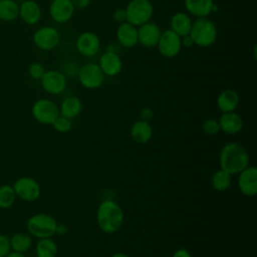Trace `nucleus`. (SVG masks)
<instances>
[{
  "label": "nucleus",
  "instance_id": "obj_32",
  "mask_svg": "<svg viewBox=\"0 0 257 257\" xmlns=\"http://www.w3.org/2000/svg\"><path fill=\"white\" fill-rule=\"evenodd\" d=\"M45 72L44 66L39 62H33L28 67V73L29 75L34 79H41Z\"/></svg>",
  "mask_w": 257,
  "mask_h": 257
},
{
  "label": "nucleus",
  "instance_id": "obj_9",
  "mask_svg": "<svg viewBox=\"0 0 257 257\" xmlns=\"http://www.w3.org/2000/svg\"><path fill=\"white\" fill-rule=\"evenodd\" d=\"M157 46L164 57L173 58L177 56L182 49V37L173 30L168 29L162 32Z\"/></svg>",
  "mask_w": 257,
  "mask_h": 257
},
{
  "label": "nucleus",
  "instance_id": "obj_31",
  "mask_svg": "<svg viewBox=\"0 0 257 257\" xmlns=\"http://www.w3.org/2000/svg\"><path fill=\"white\" fill-rule=\"evenodd\" d=\"M202 131L207 136H214L220 132L219 121L216 118H207L202 123Z\"/></svg>",
  "mask_w": 257,
  "mask_h": 257
},
{
  "label": "nucleus",
  "instance_id": "obj_2",
  "mask_svg": "<svg viewBox=\"0 0 257 257\" xmlns=\"http://www.w3.org/2000/svg\"><path fill=\"white\" fill-rule=\"evenodd\" d=\"M249 162L248 152L238 143H228L220 152V169L228 172L232 176L238 175L242 170L248 167Z\"/></svg>",
  "mask_w": 257,
  "mask_h": 257
},
{
  "label": "nucleus",
  "instance_id": "obj_27",
  "mask_svg": "<svg viewBox=\"0 0 257 257\" xmlns=\"http://www.w3.org/2000/svg\"><path fill=\"white\" fill-rule=\"evenodd\" d=\"M19 17V4L13 0H0V20L10 22Z\"/></svg>",
  "mask_w": 257,
  "mask_h": 257
},
{
  "label": "nucleus",
  "instance_id": "obj_26",
  "mask_svg": "<svg viewBox=\"0 0 257 257\" xmlns=\"http://www.w3.org/2000/svg\"><path fill=\"white\" fill-rule=\"evenodd\" d=\"M11 251L26 253L32 247V239L29 234L26 233H16L11 238H9Z\"/></svg>",
  "mask_w": 257,
  "mask_h": 257
},
{
  "label": "nucleus",
  "instance_id": "obj_38",
  "mask_svg": "<svg viewBox=\"0 0 257 257\" xmlns=\"http://www.w3.org/2000/svg\"><path fill=\"white\" fill-rule=\"evenodd\" d=\"M193 44H194V42H193L192 38L190 37V35H186V36L182 37V46L190 48L191 46H193Z\"/></svg>",
  "mask_w": 257,
  "mask_h": 257
},
{
  "label": "nucleus",
  "instance_id": "obj_11",
  "mask_svg": "<svg viewBox=\"0 0 257 257\" xmlns=\"http://www.w3.org/2000/svg\"><path fill=\"white\" fill-rule=\"evenodd\" d=\"M42 88L49 94H60L64 91L67 85L66 76L59 70L45 71L40 79Z\"/></svg>",
  "mask_w": 257,
  "mask_h": 257
},
{
  "label": "nucleus",
  "instance_id": "obj_22",
  "mask_svg": "<svg viewBox=\"0 0 257 257\" xmlns=\"http://www.w3.org/2000/svg\"><path fill=\"white\" fill-rule=\"evenodd\" d=\"M192 23L193 21L189 14L185 12H177L171 18V30L177 33L180 37H184L186 35H189Z\"/></svg>",
  "mask_w": 257,
  "mask_h": 257
},
{
  "label": "nucleus",
  "instance_id": "obj_14",
  "mask_svg": "<svg viewBox=\"0 0 257 257\" xmlns=\"http://www.w3.org/2000/svg\"><path fill=\"white\" fill-rule=\"evenodd\" d=\"M74 6L70 0H52L49 5V14L56 23L68 22L74 14Z\"/></svg>",
  "mask_w": 257,
  "mask_h": 257
},
{
  "label": "nucleus",
  "instance_id": "obj_29",
  "mask_svg": "<svg viewBox=\"0 0 257 257\" xmlns=\"http://www.w3.org/2000/svg\"><path fill=\"white\" fill-rule=\"evenodd\" d=\"M16 194L13 186L5 184L0 186V208L9 209L13 206L16 200Z\"/></svg>",
  "mask_w": 257,
  "mask_h": 257
},
{
  "label": "nucleus",
  "instance_id": "obj_3",
  "mask_svg": "<svg viewBox=\"0 0 257 257\" xmlns=\"http://www.w3.org/2000/svg\"><path fill=\"white\" fill-rule=\"evenodd\" d=\"M194 44L200 47H209L217 39V27L215 23L208 17L197 18L192 23L189 33Z\"/></svg>",
  "mask_w": 257,
  "mask_h": 257
},
{
  "label": "nucleus",
  "instance_id": "obj_20",
  "mask_svg": "<svg viewBox=\"0 0 257 257\" xmlns=\"http://www.w3.org/2000/svg\"><path fill=\"white\" fill-rule=\"evenodd\" d=\"M19 17L28 25H34L41 18V8L33 0H26L19 5Z\"/></svg>",
  "mask_w": 257,
  "mask_h": 257
},
{
  "label": "nucleus",
  "instance_id": "obj_39",
  "mask_svg": "<svg viewBox=\"0 0 257 257\" xmlns=\"http://www.w3.org/2000/svg\"><path fill=\"white\" fill-rule=\"evenodd\" d=\"M66 233H67V227L64 224H57L56 225V232H55V234L64 235Z\"/></svg>",
  "mask_w": 257,
  "mask_h": 257
},
{
  "label": "nucleus",
  "instance_id": "obj_35",
  "mask_svg": "<svg viewBox=\"0 0 257 257\" xmlns=\"http://www.w3.org/2000/svg\"><path fill=\"white\" fill-rule=\"evenodd\" d=\"M74 6L75 9H85L89 6L91 0H70Z\"/></svg>",
  "mask_w": 257,
  "mask_h": 257
},
{
  "label": "nucleus",
  "instance_id": "obj_40",
  "mask_svg": "<svg viewBox=\"0 0 257 257\" xmlns=\"http://www.w3.org/2000/svg\"><path fill=\"white\" fill-rule=\"evenodd\" d=\"M5 257H26L25 253H20V252H15V251H10Z\"/></svg>",
  "mask_w": 257,
  "mask_h": 257
},
{
  "label": "nucleus",
  "instance_id": "obj_21",
  "mask_svg": "<svg viewBox=\"0 0 257 257\" xmlns=\"http://www.w3.org/2000/svg\"><path fill=\"white\" fill-rule=\"evenodd\" d=\"M131 137L138 144H147L153 138V127L151 123L144 119L135 121L131 126Z\"/></svg>",
  "mask_w": 257,
  "mask_h": 257
},
{
  "label": "nucleus",
  "instance_id": "obj_42",
  "mask_svg": "<svg viewBox=\"0 0 257 257\" xmlns=\"http://www.w3.org/2000/svg\"><path fill=\"white\" fill-rule=\"evenodd\" d=\"M13 1H15V2H20V3H22V2H24V1H26V0H13Z\"/></svg>",
  "mask_w": 257,
  "mask_h": 257
},
{
  "label": "nucleus",
  "instance_id": "obj_17",
  "mask_svg": "<svg viewBox=\"0 0 257 257\" xmlns=\"http://www.w3.org/2000/svg\"><path fill=\"white\" fill-rule=\"evenodd\" d=\"M218 121L220 131L227 135H237L243 128V119L235 111L223 112Z\"/></svg>",
  "mask_w": 257,
  "mask_h": 257
},
{
  "label": "nucleus",
  "instance_id": "obj_37",
  "mask_svg": "<svg viewBox=\"0 0 257 257\" xmlns=\"http://www.w3.org/2000/svg\"><path fill=\"white\" fill-rule=\"evenodd\" d=\"M172 257H192V254L185 248H180L176 250Z\"/></svg>",
  "mask_w": 257,
  "mask_h": 257
},
{
  "label": "nucleus",
  "instance_id": "obj_41",
  "mask_svg": "<svg viewBox=\"0 0 257 257\" xmlns=\"http://www.w3.org/2000/svg\"><path fill=\"white\" fill-rule=\"evenodd\" d=\"M110 257H130L128 255L124 254V253H120V252H116L114 254H112Z\"/></svg>",
  "mask_w": 257,
  "mask_h": 257
},
{
  "label": "nucleus",
  "instance_id": "obj_30",
  "mask_svg": "<svg viewBox=\"0 0 257 257\" xmlns=\"http://www.w3.org/2000/svg\"><path fill=\"white\" fill-rule=\"evenodd\" d=\"M52 126L58 133H61V134L68 133L71 130V127H72L71 119L59 114V116L53 121Z\"/></svg>",
  "mask_w": 257,
  "mask_h": 257
},
{
  "label": "nucleus",
  "instance_id": "obj_5",
  "mask_svg": "<svg viewBox=\"0 0 257 257\" xmlns=\"http://www.w3.org/2000/svg\"><path fill=\"white\" fill-rule=\"evenodd\" d=\"M124 10L126 22L136 27L149 22L154 14V7L150 0H131Z\"/></svg>",
  "mask_w": 257,
  "mask_h": 257
},
{
  "label": "nucleus",
  "instance_id": "obj_7",
  "mask_svg": "<svg viewBox=\"0 0 257 257\" xmlns=\"http://www.w3.org/2000/svg\"><path fill=\"white\" fill-rule=\"evenodd\" d=\"M34 119L43 124H52L59 116V106L49 98L37 99L31 108Z\"/></svg>",
  "mask_w": 257,
  "mask_h": 257
},
{
  "label": "nucleus",
  "instance_id": "obj_28",
  "mask_svg": "<svg viewBox=\"0 0 257 257\" xmlns=\"http://www.w3.org/2000/svg\"><path fill=\"white\" fill-rule=\"evenodd\" d=\"M232 184V175L220 169L212 176V186L218 192H224L230 188Z\"/></svg>",
  "mask_w": 257,
  "mask_h": 257
},
{
  "label": "nucleus",
  "instance_id": "obj_18",
  "mask_svg": "<svg viewBox=\"0 0 257 257\" xmlns=\"http://www.w3.org/2000/svg\"><path fill=\"white\" fill-rule=\"evenodd\" d=\"M115 34L118 43L123 47L131 48L139 42L138 28L126 21L119 23Z\"/></svg>",
  "mask_w": 257,
  "mask_h": 257
},
{
  "label": "nucleus",
  "instance_id": "obj_36",
  "mask_svg": "<svg viewBox=\"0 0 257 257\" xmlns=\"http://www.w3.org/2000/svg\"><path fill=\"white\" fill-rule=\"evenodd\" d=\"M153 114H154V112H153V110H152L150 107H145V108H143L142 111H141L142 119L147 120V121H149V119L152 118Z\"/></svg>",
  "mask_w": 257,
  "mask_h": 257
},
{
  "label": "nucleus",
  "instance_id": "obj_33",
  "mask_svg": "<svg viewBox=\"0 0 257 257\" xmlns=\"http://www.w3.org/2000/svg\"><path fill=\"white\" fill-rule=\"evenodd\" d=\"M10 251L9 238L6 235L0 234V257H5Z\"/></svg>",
  "mask_w": 257,
  "mask_h": 257
},
{
  "label": "nucleus",
  "instance_id": "obj_12",
  "mask_svg": "<svg viewBox=\"0 0 257 257\" xmlns=\"http://www.w3.org/2000/svg\"><path fill=\"white\" fill-rule=\"evenodd\" d=\"M75 46L80 55L84 57H92L99 51L100 40L94 32L84 31L78 35Z\"/></svg>",
  "mask_w": 257,
  "mask_h": 257
},
{
  "label": "nucleus",
  "instance_id": "obj_8",
  "mask_svg": "<svg viewBox=\"0 0 257 257\" xmlns=\"http://www.w3.org/2000/svg\"><path fill=\"white\" fill-rule=\"evenodd\" d=\"M16 197L25 202L36 201L41 194L40 185L31 177H21L13 184Z\"/></svg>",
  "mask_w": 257,
  "mask_h": 257
},
{
  "label": "nucleus",
  "instance_id": "obj_25",
  "mask_svg": "<svg viewBox=\"0 0 257 257\" xmlns=\"http://www.w3.org/2000/svg\"><path fill=\"white\" fill-rule=\"evenodd\" d=\"M35 253L37 257H57L58 246L51 237L41 238L38 239Z\"/></svg>",
  "mask_w": 257,
  "mask_h": 257
},
{
  "label": "nucleus",
  "instance_id": "obj_23",
  "mask_svg": "<svg viewBox=\"0 0 257 257\" xmlns=\"http://www.w3.org/2000/svg\"><path fill=\"white\" fill-rule=\"evenodd\" d=\"M239 100V95L235 90L225 89L217 97V106L222 112L235 111Z\"/></svg>",
  "mask_w": 257,
  "mask_h": 257
},
{
  "label": "nucleus",
  "instance_id": "obj_19",
  "mask_svg": "<svg viewBox=\"0 0 257 257\" xmlns=\"http://www.w3.org/2000/svg\"><path fill=\"white\" fill-rule=\"evenodd\" d=\"M186 10L196 18L209 16L216 10L213 0H184Z\"/></svg>",
  "mask_w": 257,
  "mask_h": 257
},
{
  "label": "nucleus",
  "instance_id": "obj_10",
  "mask_svg": "<svg viewBox=\"0 0 257 257\" xmlns=\"http://www.w3.org/2000/svg\"><path fill=\"white\" fill-rule=\"evenodd\" d=\"M32 39L39 49L49 51L58 45L60 35L56 28L52 26H42L34 32Z\"/></svg>",
  "mask_w": 257,
  "mask_h": 257
},
{
  "label": "nucleus",
  "instance_id": "obj_16",
  "mask_svg": "<svg viewBox=\"0 0 257 257\" xmlns=\"http://www.w3.org/2000/svg\"><path fill=\"white\" fill-rule=\"evenodd\" d=\"M98 66L104 75L115 76L119 74L122 69V61L116 52L107 50L99 57Z\"/></svg>",
  "mask_w": 257,
  "mask_h": 257
},
{
  "label": "nucleus",
  "instance_id": "obj_13",
  "mask_svg": "<svg viewBox=\"0 0 257 257\" xmlns=\"http://www.w3.org/2000/svg\"><path fill=\"white\" fill-rule=\"evenodd\" d=\"M239 191L247 196L253 197L257 193V169L254 166H248L238 174L237 181Z\"/></svg>",
  "mask_w": 257,
  "mask_h": 257
},
{
  "label": "nucleus",
  "instance_id": "obj_24",
  "mask_svg": "<svg viewBox=\"0 0 257 257\" xmlns=\"http://www.w3.org/2000/svg\"><path fill=\"white\" fill-rule=\"evenodd\" d=\"M82 111V102L77 96L65 97L59 106V113L70 119L78 116Z\"/></svg>",
  "mask_w": 257,
  "mask_h": 257
},
{
  "label": "nucleus",
  "instance_id": "obj_34",
  "mask_svg": "<svg viewBox=\"0 0 257 257\" xmlns=\"http://www.w3.org/2000/svg\"><path fill=\"white\" fill-rule=\"evenodd\" d=\"M112 18L114 19V21L118 22V23H122L126 21V13L124 9H116L113 14H112Z\"/></svg>",
  "mask_w": 257,
  "mask_h": 257
},
{
  "label": "nucleus",
  "instance_id": "obj_15",
  "mask_svg": "<svg viewBox=\"0 0 257 257\" xmlns=\"http://www.w3.org/2000/svg\"><path fill=\"white\" fill-rule=\"evenodd\" d=\"M162 31L159 25L151 21L139 26L138 28V40L143 46L147 48H153L157 46Z\"/></svg>",
  "mask_w": 257,
  "mask_h": 257
},
{
  "label": "nucleus",
  "instance_id": "obj_6",
  "mask_svg": "<svg viewBox=\"0 0 257 257\" xmlns=\"http://www.w3.org/2000/svg\"><path fill=\"white\" fill-rule=\"evenodd\" d=\"M79 83L87 89H96L100 87L104 81V74L98 64L87 62L81 65L77 71Z\"/></svg>",
  "mask_w": 257,
  "mask_h": 257
},
{
  "label": "nucleus",
  "instance_id": "obj_4",
  "mask_svg": "<svg viewBox=\"0 0 257 257\" xmlns=\"http://www.w3.org/2000/svg\"><path fill=\"white\" fill-rule=\"evenodd\" d=\"M56 220L49 214L37 213L32 215L26 223V228L30 236L37 239L52 237L56 232Z\"/></svg>",
  "mask_w": 257,
  "mask_h": 257
},
{
  "label": "nucleus",
  "instance_id": "obj_1",
  "mask_svg": "<svg viewBox=\"0 0 257 257\" xmlns=\"http://www.w3.org/2000/svg\"><path fill=\"white\" fill-rule=\"evenodd\" d=\"M124 220L123 210L115 201L103 200L96 210V223L98 228L105 234L117 232Z\"/></svg>",
  "mask_w": 257,
  "mask_h": 257
}]
</instances>
